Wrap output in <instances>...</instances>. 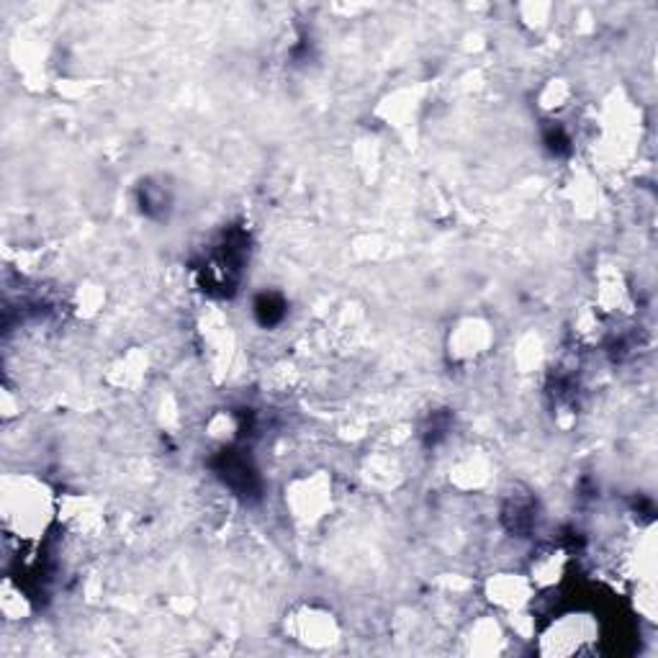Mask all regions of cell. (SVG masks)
Returning <instances> with one entry per match:
<instances>
[{
  "label": "cell",
  "mask_w": 658,
  "mask_h": 658,
  "mask_svg": "<svg viewBox=\"0 0 658 658\" xmlns=\"http://www.w3.org/2000/svg\"><path fill=\"white\" fill-rule=\"evenodd\" d=\"M54 512L52 497L46 494L44 483L31 476L6 479L3 489V522L6 530L21 541H36L50 525Z\"/></svg>",
  "instance_id": "1"
},
{
  "label": "cell",
  "mask_w": 658,
  "mask_h": 658,
  "mask_svg": "<svg viewBox=\"0 0 658 658\" xmlns=\"http://www.w3.org/2000/svg\"><path fill=\"white\" fill-rule=\"evenodd\" d=\"M599 306L602 312H617V306H625L630 301V291L628 285L623 283V279L613 271H607L599 279Z\"/></svg>",
  "instance_id": "10"
},
{
  "label": "cell",
  "mask_w": 658,
  "mask_h": 658,
  "mask_svg": "<svg viewBox=\"0 0 658 658\" xmlns=\"http://www.w3.org/2000/svg\"><path fill=\"white\" fill-rule=\"evenodd\" d=\"M285 633L306 648H327L340 638V623L330 609L301 605L285 615Z\"/></svg>",
  "instance_id": "4"
},
{
  "label": "cell",
  "mask_w": 658,
  "mask_h": 658,
  "mask_svg": "<svg viewBox=\"0 0 658 658\" xmlns=\"http://www.w3.org/2000/svg\"><path fill=\"white\" fill-rule=\"evenodd\" d=\"M504 630L494 617H481L471 625L469 636H466V644H469V654H479V656H491L499 654L504 646Z\"/></svg>",
  "instance_id": "9"
},
{
  "label": "cell",
  "mask_w": 658,
  "mask_h": 658,
  "mask_svg": "<svg viewBox=\"0 0 658 658\" xmlns=\"http://www.w3.org/2000/svg\"><path fill=\"white\" fill-rule=\"evenodd\" d=\"M597 640V623L592 615L568 613L553 620L541 636V654L545 656H578L589 651Z\"/></svg>",
  "instance_id": "2"
},
{
  "label": "cell",
  "mask_w": 658,
  "mask_h": 658,
  "mask_svg": "<svg viewBox=\"0 0 658 658\" xmlns=\"http://www.w3.org/2000/svg\"><path fill=\"white\" fill-rule=\"evenodd\" d=\"M29 597L21 592V586H13L11 582L3 584V613L8 620H23L29 615Z\"/></svg>",
  "instance_id": "13"
},
{
  "label": "cell",
  "mask_w": 658,
  "mask_h": 658,
  "mask_svg": "<svg viewBox=\"0 0 658 658\" xmlns=\"http://www.w3.org/2000/svg\"><path fill=\"white\" fill-rule=\"evenodd\" d=\"M535 586L530 582V576L512 574V571H504V574H494L487 582V597L491 605L502 613H518V609H525L533 599Z\"/></svg>",
  "instance_id": "6"
},
{
  "label": "cell",
  "mask_w": 658,
  "mask_h": 658,
  "mask_svg": "<svg viewBox=\"0 0 658 658\" xmlns=\"http://www.w3.org/2000/svg\"><path fill=\"white\" fill-rule=\"evenodd\" d=\"M58 518L62 520V525H65L70 533L81 537H93L103 530V510L95 499L83 494L62 499L58 504Z\"/></svg>",
  "instance_id": "7"
},
{
  "label": "cell",
  "mask_w": 658,
  "mask_h": 658,
  "mask_svg": "<svg viewBox=\"0 0 658 658\" xmlns=\"http://www.w3.org/2000/svg\"><path fill=\"white\" fill-rule=\"evenodd\" d=\"M147 363H145V358H142L139 353H129L126 355V358L118 363V366L114 368V374L118 376V380L116 384L118 386H124V388H134L139 384L142 378H145V374H147Z\"/></svg>",
  "instance_id": "12"
},
{
  "label": "cell",
  "mask_w": 658,
  "mask_h": 658,
  "mask_svg": "<svg viewBox=\"0 0 658 658\" xmlns=\"http://www.w3.org/2000/svg\"><path fill=\"white\" fill-rule=\"evenodd\" d=\"M285 506L299 522H316L332 506V479L324 471L304 473L285 487Z\"/></svg>",
  "instance_id": "3"
},
{
  "label": "cell",
  "mask_w": 658,
  "mask_h": 658,
  "mask_svg": "<svg viewBox=\"0 0 658 658\" xmlns=\"http://www.w3.org/2000/svg\"><path fill=\"white\" fill-rule=\"evenodd\" d=\"M568 571V553L561 549H543L533 558V566H530V582H533L535 589H551L564 582Z\"/></svg>",
  "instance_id": "8"
},
{
  "label": "cell",
  "mask_w": 658,
  "mask_h": 658,
  "mask_svg": "<svg viewBox=\"0 0 658 658\" xmlns=\"http://www.w3.org/2000/svg\"><path fill=\"white\" fill-rule=\"evenodd\" d=\"M491 345H494V330L481 316H463L461 322H456V327H450L448 355L458 366L481 361Z\"/></svg>",
  "instance_id": "5"
},
{
  "label": "cell",
  "mask_w": 658,
  "mask_h": 658,
  "mask_svg": "<svg viewBox=\"0 0 658 658\" xmlns=\"http://www.w3.org/2000/svg\"><path fill=\"white\" fill-rule=\"evenodd\" d=\"M571 88L566 81H549L541 91V108L545 114H561L571 106Z\"/></svg>",
  "instance_id": "11"
}]
</instances>
